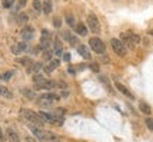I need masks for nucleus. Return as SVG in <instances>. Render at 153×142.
Wrapping results in <instances>:
<instances>
[{
  "instance_id": "obj_41",
  "label": "nucleus",
  "mask_w": 153,
  "mask_h": 142,
  "mask_svg": "<svg viewBox=\"0 0 153 142\" xmlns=\"http://www.w3.org/2000/svg\"><path fill=\"white\" fill-rule=\"evenodd\" d=\"M10 1H13V0H10Z\"/></svg>"
},
{
  "instance_id": "obj_15",
  "label": "nucleus",
  "mask_w": 153,
  "mask_h": 142,
  "mask_svg": "<svg viewBox=\"0 0 153 142\" xmlns=\"http://www.w3.org/2000/svg\"><path fill=\"white\" fill-rule=\"evenodd\" d=\"M58 66H59V59H52V61L49 62L48 66H45V72H47V73H51V72L55 71Z\"/></svg>"
},
{
  "instance_id": "obj_14",
  "label": "nucleus",
  "mask_w": 153,
  "mask_h": 142,
  "mask_svg": "<svg viewBox=\"0 0 153 142\" xmlns=\"http://www.w3.org/2000/svg\"><path fill=\"white\" fill-rule=\"evenodd\" d=\"M6 132H7V139L10 142H20V138H18V135H17L16 131H13L11 128H8Z\"/></svg>"
},
{
  "instance_id": "obj_29",
  "label": "nucleus",
  "mask_w": 153,
  "mask_h": 142,
  "mask_svg": "<svg viewBox=\"0 0 153 142\" xmlns=\"http://www.w3.org/2000/svg\"><path fill=\"white\" fill-rule=\"evenodd\" d=\"M32 80H34V83H35V85H38V83H41L42 80H45V78H42L41 75H34Z\"/></svg>"
},
{
  "instance_id": "obj_16",
  "label": "nucleus",
  "mask_w": 153,
  "mask_h": 142,
  "mask_svg": "<svg viewBox=\"0 0 153 142\" xmlns=\"http://www.w3.org/2000/svg\"><path fill=\"white\" fill-rule=\"evenodd\" d=\"M76 32L79 34V35H81V37H84V35H87V27L84 25L83 23H79L77 25H76Z\"/></svg>"
},
{
  "instance_id": "obj_34",
  "label": "nucleus",
  "mask_w": 153,
  "mask_h": 142,
  "mask_svg": "<svg viewBox=\"0 0 153 142\" xmlns=\"http://www.w3.org/2000/svg\"><path fill=\"white\" fill-rule=\"evenodd\" d=\"M90 69H91V71H94V72L100 71V68H98V65H97V63H91V65H90Z\"/></svg>"
},
{
  "instance_id": "obj_21",
  "label": "nucleus",
  "mask_w": 153,
  "mask_h": 142,
  "mask_svg": "<svg viewBox=\"0 0 153 142\" xmlns=\"http://www.w3.org/2000/svg\"><path fill=\"white\" fill-rule=\"evenodd\" d=\"M42 11H44L45 14H49V13L52 11V1H51V0H47V1L42 4Z\"/></svg>"
},
{
  "instance_id": "obj_38",
  "label": "nucleus",
  "mask_w": 153,
  "mask_h": 142,
  "mask_svg": "<svg viewBox=\"0 0 153 142\" xmlns=\"http://www.w3.org/2000/svg\"><path fill=\"white\" fill-rule=\"evenodd\" d=\"M63 59L66 62H69L70 61V54H63Z\"/></svg>"
},
{
  "instance_id": "obj_8",
  "label": "nucleus",
  "mask_w": 153,
  "mask_h": 142,
  "mask_svg": "<svg viewBox=\"0 0 153 142\" xmlns=\"http://www.w3.org/2000/svg\"><path fill=\"white\" fill-rule=\"evenodd\" d=\"M21 35H23V40L24 41H30L34 37V28L30 27V25H25L21 31Z\"/></svg>"
},
{
  "instance_id": "obj_22",
  "label": "nucleus",
  "mask_w": 153,
  "mask_h": 142,
  "mask_svg": "<svg viewBox=\"0 0 153 142\" xmlns=\"http://www.w3.org/2000/svg\"><path fill=\"white\" fill-rule=\"evenodd\" d=\"M62 52H63V47H62V42L59 40L55 41V55L61 56L62 55Z\"/></svg>"
},
{
  "instance_id": "obj_18",
  "label": "nucleus",
  "mask_w": 153,
  "mask_h": 142,
  "mask_svg": "<svg viewBox=\"0 0 153 142\" xmlns=\"http://www.w3.org/2000/svg\"><path fill=\"white\" fill-rule=\"evenodd\" d=\"M65 18H66V23H67V25L69 27H74L76 28V20H74V16H73L72 13H66V16H65Z\"/></svg>"
},
{
  "instance_id": "obj_12",
  "label": "nucleus",
  "mask_w": 153,
  "mask_h": 142,
  "mask_svg": "<svg viewBox=\"0 0 153 142\" xmlns=\"http://www.w3.org/2000/svg\"><path fill=\"white\" fill-rule=\"evenodd\" d=\"M20 92H21V94L25 96L28 100H34V99H35V96H37V94H35V92H34V90H31V89H28V87L21 89Z\"/></svg>"
},
{
  "instance_id": "obj_20",
  "label": "nucleus",
  "mask_w": 153,
  "mask_h": 142,
  "mask_svg": "<svg viewBox=\"0 0 153 142\" xmlns=\"http://www.w3.org/2000/svg\"><path fill=\"white\" fill-rule=\"evenodd\" d=\"M139 110L142 111L143 114H150V113H152V108H150V106H149V104H146L145 101H140V103H139Z\"/></svg>"
},
{
  "instance_id": "obj_30",
  "label": "nucleus",
  "mask_w": 153,
  "mask_h": 142,
  "mask_svg": "<svg viewBox=\"0 0 153 142\" xmlns=\"http://www.w3.org/2000/svg\"><path fill=\"white\" fill-rule=\"evenodd\" d=\"M61 25H62V20L59 17H55L54 18V27L55 28H61Z\"/></svg>"
},
{
  "instance_id": "obj_10",
  "label": "nucleus",
  "mask_w": 153,
  "mask_h": 142,
  "mask_svg": "<svg viewBox=\"0 0 153 142\" xmlns=\"http://www.w3.org/2000/svg\"><path fill=\"white\" fill-rule=\"evenodd\" d=\"M27 49H28V45H27L25 42H18V44H16L14 47H11V52L16 54V55H18V54L24 52V51H27Z\"/></svg>"
},
{
  "instance_id": "obj_13",
  "label": "nucleus",
  "mask_w": 153,
  "mask_h": 142,
  "mask_svg": "<svg viewBox=\"0 0 153 142\" xmlns=\"http://www.w3.org/2000/svg\"><path fill=\"white\" fill-rule=\"evenodd\" d=\"M77 52H79V54H80L84 59H90V58H91L90 51L87 49V47H84V45H79V47H77Z\"/></svg>"
},
{
  "instance_id": "obj_24",
  "label": "nucleus",
  "mask_w": 153,
  "mask_h": 142,
  "mask_svg": "<svg viewBox=\"0 0 153 142\" xmlns=\"http://www.w3.org/2000/svg\"><path fill=\"white\" fill-rule=\"evenodd\" d=\"M32 7H34V10H35L37 13H41V11H42V4H41L40 0H34V3H32Z\"/></svg>"
},
{
  "instance_id": "obj_19",
  "label": "nucleus",
  "mask_w": 153,
  "mask_h": 142,
  "mask_svg": "<svg viewBox=\"0 0 153 142\" xmlns=\"http://www.w3.org/2000/svg\"><path fill=\"white\" fill-rule=\"evenodd\" d=\"M49 45H51V38H45V37H41V42H40V48L44 51H48Z\"/></svg>"
},
{
  "instance_id": "obj_11",
  "label": "nucleus",
  "mask_w": 153,
  "mask_h": 142,
  "mask_svg": "<svg viewBox=\"0 0 153 142\" xmlns=\"http://www.w3.org/2000/svg\"><path fill=\"white\" fill-rule=\"evenodd\" d=\"M115 87H117V89H118V90H120V92H121L124 96H127L128 99H131V100H135L134 94H132V93H131V92H129V90L125 86H124V85H121L120 82H117V83H115Z\"/></svg>"
},
{
  "instance_id": "obj_17",
  "label": "nucleus",
  "mask_w": 153,
  "mask_h": 142,
  "mask_svg": "<svg viewBox=\"0 0 153 142\" xmlns=\"http://www.w3.org/2000/svg\"><path fill=\"white\" fill-rule=\"evenodd\" d=\"M37 104H38L40 107H44V108H45V107H51L52 101H51V100H48V99H45L44 96H41L40 99L37 100Z\"/></svg>"
},
{
  "instance_id": "obj_4",
  "label": "nucleus",
  "mask_w": 153,
  "mask_h": 142,
  "mask_svg": "<svg viewBox=\"0 0 153 142\" xmlns=\"http://www.w3.org/2000/svg\"><path fill=\"white\" fill-rule=\"evenodd\" d=\"M110 44H111V47H113V51L115 52V54H117V55L125 56V54H127V47H125V44H124L121 40L113 38Z\"/></svg>"
},
{
  "instance_id": "obj_37",
  "label": "nucleus",
  "mask_w": 153,
  "mask_h": 142,
  "mask_svg": "<svg viewBox=\"0 0 153 142\" xmlns=\"http://www.w3.org/2000/svg\"><path fill=\"white\" fill-rule=\"evenodd\" d=\"M3 6H4L6 8H8L11 4H10V1H8V0H3Z\"/></svg>"
},
{
  "instance_id": "obj_31",
  "label": "nucleus",
  "mask_w": 153,
  "mask_h": 142,
  "mask_svg": "<svg viewBox=\"0 0 153 142\" xmlns=\"http://www.w3.org/2000/svg\"><path fill=\"white\" fill-rule=\"evenodd\" d=\"M145 122H146V127H147L150 131H153V120L152 118H146Z\"/></svg>"
},
{
  "instance_id": "obj_23",
  "label": "nucleus",
  "mask_w": 153,
  "mask_h": 142,
  "mask_svg": "<svg viewBox=\"0 0 153 142\" xmlns=\"http://www.w3.org/2000/svg\"><path fill=\"white\" fill-rule=\"evenodd\" d=\"M0 96H1V97H7V99H11V97H13V93H11V92H10V90H8L7 87H0Z\"/></svg>"
},
{
  "instance_id": "obj_35",
  "label": "nucleus",
  "mask_w": 153,
  "mask_h": 142,
  "mask_svg": "<svg viewBox=\"0 0 153 142\" xmlns=\"http://www.w3.org/2000/svg\"><path fill=\"white\" fill-rule=\"evenodd\" d=\"M42 37H45V38H51V32L48 30H42V34H41Z\"/></svg>"
},
{
  "instance_id": "obj_1",
  "label": "nucleus",
  "mask_w": 153,
  "mask_h": 142,
  "mask_svg": "<svg viewBox=\"0 0 153 142\" xmlns=\"http://www.w3.org/2000/svg\"><path fill=\"white\" fill-rule=\"evenodd\" d=\"M21 114L24 115V118L27 120L28 122H31L34 125L40 127V128L44 125V121L41 118V115L40 114H35V111H31V110H28V108H23V110H21Z\"/></svg>"
},
{
  "instance_id": "obj_3",
  "label": "nucleus",
  "mask_w": 153,
  "mask_h": 142,
  "mask_svg": "<svg viewBox=\"0 0 153 142\" xmlns=\"http://www.w3.org/2000/svg\"><path fill=\"white\" fill-rule=\"evenodd\" d=\"M89 44H90V48H91L96 54H104L105 52V44L100 40L98 37H93V38H90Z\"/></svg>"
},
{
  "instance_id": "obj_40",
  "label": "nucleus",
  "mask_w": 153,
  "mask_h": 142,
  "mask_svg": "<svg viewBox=\"0 0 153 142\" xmlns=\"http://www.w3.org/2000/svg\"><path fill=\"white\" fill-rule=\"evenodd\" d=\"M4 141V135H3V131H1V127H0V142Z\"/></svg>"
},
{
  "instance_id": "obj_36",
  "label": "nucleus",
  "mask_w": 153,
  "mask_h": 142,
  "mask_svg": "<svg viewBox=\"0 0 153 142\" xmlns=\"http://www.w3.org/2000/svg\"><path fill=\"white\" fill-rule=\"evenodd\" d=\"M25 4H27V0H18V7H24Z\"/></svg>"
},
{
  "instance_id": "obj_39",
  "label": "nucleus",
  "mask_w": 153,
  "mask_h": 142,
  "mask_svg": "<svg viewBox=\"0 0 153 142\" xmlns=\"http://www.w3.org/2000/svg\"><path fill=\"white\" fill-rule=\"evenodd\" d=\"M25 141H27V142H37V139H35V138H32V136H27V138H25Z\"/></svg>"
},
{
  "instance_id": "obj_9",
  "label": "nucleus",
  "mask_w": 153,
  "mask_h": 142,
  "mask_svg": "<svg viewBox=\"0 0 153 142\" xmlns=\"http://www.w3.org/2000/svg\"><path fill=\"white\" fill-rule=\"evenodd\" d=\"M63 38L67 41V42H69L72 47H76V45L79 44V40H77V37H74L72 32H69V31H65V32H63Z\"/></svg>"
},
{
  "instance_id": "obj_27",
  "label": "nucleus",
  "mask_w": 153,
  "mask_h": 142,
  "mask_svg": "<svg viewBox=\"0 0 153 142\" xmlns=\"http://www.w3.org/2000/svg\"><path fill=\"white\" fill-rule=\"evenodd\" d=\"M17 20H18V24H25L27 21H28V16L21 13V14L18 16V18H17Z\"/></svg>"
},
{
  "instance_id": "obj_26",
  "label": "nucleus",
  "mask_w": 153,
  "mask_h": 142,
  "mask_svg": "<svg viewBox=\"0 0 153 142\" xmlns=\"http://www.w3.org/2000/svg\"><path fill=\"white\" fill-rule=\"evenodd\" d=\"M17 62L21 63V65H32V62H31V59H30V58H18V59H17Z\"/></svg>"
},
{
  "instance_id": "obj_5",
  "label": "nucleus",
  "mask_w": 153,
  "mask_h": 142,
  "mask_svg": "<svg viewBox=\"0 0 153 142\" xmlns=\"http://www.w3.org/2000/svg\"><path fill=\"white\" fill-rule=\"evenodd\" d=\"M87 25L91 30V32H94V34H100V31H101L100 21H98V18L94 14H89V17H87Z\"/></svg>"
},
{
  "instance_id": "obj_28",
  "label": "nucleus",
  "mask_w": 153,
  "mask_h": 142,
  "mask_svg": "<svg viewBox=\"0 0 153 142\" xmlns=\"http://www.w3.org/2000/svg\"><path fill=\"white\" fill-rule=\"evenodd\" d=\"M41 66H42V65H41L40 62L32 63V65H31V68H30V72H38V71L41 69Z\"/></svg>"
},
{
  "instance_id": "obj_7",
  "label": "nucleus",
  "mask_w": 153,
  "mask_h": 142,
  "mask_svg": "<svg viewBox=\"0 0 153 142\" xmlns=\"http://www.w3.org/2000/svg\"><path fill=\"white\" fill-rule=\"evenodd\" d=\"M37 86V89H42V90H49V89H54V87L58 86L56 82H52V80H42L41 83H38V85H35Z\"/></svg>"
},
{
  "instance_id": "obj_33",
  "label": "nucleus",
  "mask_w": 153,
  "mask_h": 142,
  "mask_svg": "<svg viewBox=\"0 0 153 142\" xmlns=\"http://www.w3.org/2000/svg\"><path fill=\"white\" fill-rule=\"evenodd\" d=\"M44 58H45V59H48V61H52V52H51V51H45V52H44Z\"/></svg>"
},
{
  "instance_id": "obj_6",
  "label": "nucleus",
  "mask_w": 153,
  "mask_h": 142,
  "mask_svg": "<svg viewBox=\"0 0 153 142\" xmlns=\"http://www.w3.org/2000/svg\"><path fill=\"white\" fill-rule=\"evenodd\" d=\"M31 131L32 134L35 135L38 139H41V141H49V132L42 131L40 127H31Z\"/></svg>"
},
{
  "instance_id": "obj_2",
  "label": "nucleus",
  "mask_w": 153,
  "mask_h": 142,
  "mask_svg": "<svg viewBox=\"0 0 153 142\" xmlns=\"http://www.w3.org/2000/svg\"><path fill=\"white\" fill-rule=\"evenodd\" d=\"M121 40L124 44H128L129 48H135V45H138L140 42V37L138 34H134L131 31H127V32H122L121 34Z\"/></svg>"
},
{
  "instance_id": "obj_32",
  "label": "nucleus",
  "mask_w": 153,
  "mask_h": 142,
  "mask_svg": "<svg viewBox=\"0 0 153 142\" xmlns=\"http://www.w3.org/2000/svg\"><path fill=\"white\" fill-rule=\"evenodd\" d=\"M100 80L104 83L105 86H107V89H108V90H111V86H110V83H108V80H107V78H105V76H100Z\"/></svg>"
},
{
  "instance_id": "obj_25",
  "label": "nucleus",
  "mask_w": 153,
  "mask_h": 142,
  "mask_svg": "<svg viewBox=\"0 0 153 142\" xmlns=\"http://www.w3.org/2000/svg\"><path fill=\"white\" fill-rule=\"evenodd\" d=\"M14 75V72L13 71H8V72H4L3 75H1V80H4V82H8L10 80V78Z\"/></svg>"
}]
</instances>
